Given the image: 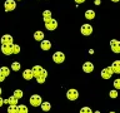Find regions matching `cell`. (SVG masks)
I'll return each instance as SVG.
<instances>
[{"instance_id": "obj_4", "label": "cell", "mask_w": 120, "mask_h": 113, "mask_svg": "<svg viewBox=\"0 0 120 113\" xmlns=\"http://www.w3.org/2000/svg\"><path fill=\"white\" fill-rule=\"evenodd\" d=\"M78 97H79V92H78L76 89L71 88V89H69L66 92V98L69 101H75V99H78Z\"/></svg>"}, {"instance_id": "obj_33", "label": "cell", "mask_w": 120, "mask_h": 113, "mask_svg": "<svg viewBox=\"0 0 120 113\" xmlns=\"http://www.w3.org/2000/svg\"><path fill=\"white\" fill-rule=\"evenodd\" d=\"M95 5H100V0H95Z\"/></svg>"}, {"instance_id": "obj_5", "label": "cell", "mask_w": 120, "mask_h": 113, "mask_svg": "<svg viewBox=\"0 0 120 113\" xmlns=\"http://www.w3.org/2000/svg\"><path fill=\"white\" fill-rule=\"evenodd\" d=\"M15 8H16L15 0H6V1L4 3V9H5V11H11V10H14Z\"/></svg>"}, {"instance_id": "obj_28", "label": "cell", "mask_w": 120, "mask_h": 113, "mask_svg": "<svg viewBox=\"0 0 120 113\" xmlns=\"http://www.w3.org/2000/svg\"><path fill=\"white\" fill-rule=\"evenodd\" d=\"M109 96H110L111 98H116V97H118V89L110 90V93H109Z\"/></svg>"}, {"instance_id": "obj_10", "label": "cell", "mask_w": 120, "mask_h": 113, "mask_svg": "<svg viewBox=\"0 0 120 113\" xmlns=\"http://www.w3.org/2000/svg\"><path fill=\"white\" fill-rule=\"evenodd\" d=\"M45 28H46L48 30H55L56 28H58V21H56L55 19H51L50 21L45 23Z\"/></svg>"}, {"instance_id": "obj_9", "label": "cell", "mask_w": 120, "mask_h": 113, "mask_svg": "<svg viewBox=\"0 0 120 113\" xmlns=\"http://www.w3.org/2000/svg\"><path fill=\"white\" fill-rule=\"evenodd\" d=\"M91 33H93V26L90 24L81 25V34H82V35H90Z\"/></svg>"}, {"instance_id": "obj_29", "label": "cell", "mask_w": 120, "mask_h": 113, "mask_svg": "<svg viewBox=\"0 0 120 113\" xmlns=\"http://www.w3.org/2000/svg\"><path fill=\"white\" fill-rule=\"evenodd\" d=\"M114 87H115V89H120V78L114 81Z\"/></svg>"}, {"instance_id": "obj_34", "label": "cell", "mask_w": 120, "mask_h": 113, "mask_svg": "<svg viewBox=\"0 0 120 113\" xmlns=\"http://www.w3.org/2000/svg\"><path fill=\"white\" fill-rule=\"evenodd\" d=\"M111 1H114V3H118V1H120V0H111Z\"/></svg>"}, {"instance_id": "obj_32", "label": "cell", "mask_w": 120, "mask_h": 113, "mask_svg": "<svg viewBox=\"0 0 120 113\" xmlns=\"http://www.w3.org/2000/svg\"><path fill=\"white\" fill-rule=\"evenodd\" d=\"M84 1H85V0H75V3H78V4H82Z\"/></svg>"}, {"instance_id": "obj_11", "label": "cell", "mask_w": 120, "mask_h": 113, "mask_svg": "<svg viewBox=\"0 0 120 113\" xmlns=\"http://www.w3.org/2000/svg\"><path fill=\"white\" fill-rule=\"evenodd\" d=\"M82 70L85 72V73H91L94 70V64L90 63V62H86L82 64Z\"/></svg>"}, {"instance_id": "obj_2", "label": "cell", "mask_w": 120, "mask_h": 113, "mask_svg": "<svg viewBox=\"0 0 120 113\" xmlns=\"http://www.w3.org/2000/svg\"><path fill=\"white\" fill-rule=\"evenodd\" d=\"M29 102H30V104H31L33 107H39V105H41V103H43L41 97L39 96V94H34V96H31Z\"/></svg>"}, {"instance_id": "obj_14", "label": "cell", "mask_w": 120, "mask_h": 113, "mask_svg": "<svg viewBox=\"0 0 120 113\" xmlns=\"http://www.w3.org/2000/svg\"><path fill=\"white\" fill-rule=\"evenodd\" d=\"M11 45H13V44H11ZM11 45H3V47H1V52L5 55L13 54V48H11Z\"/></svg>"}, {"instance_id": "obj_19", "label": "cell", "mask_w": 120, "mask_h": 113, "mask_svg": "<svg viewBox=\"0 0 120 113\" xmlns=\"http://www.w3.org/2000/svg\"><path fill=\"white\" fill-rule=\"evenodd\" d=\"M85 18L88 19V20L94 19V18H95V11H94V10H86L85 11Z\"/></svg>"}, {"instance_id": "obj_38", "label": "cell", "mask_w": 120, "mask_h": 113, "mask_svg": "<svg viewBox=\"0 0 120 113\" xmlns=\"http://www.w3.org/2000/svg\"><path fill=\"white\" fill-rule=\"evenodd\" d=\"M0 50H1V48H0Z\"/></svg>"}, {"instance_id": "obj_27", "label": "cell", "mask_w": 120, "mask_h": 113, "mask_svg": "<svg viewBox=\"0 0 120 113\" xmlns=\"http://www.w3.org/2000/svg\"><path fill=\"white\" fill-rule=\"evenodd\" d=\"M80 113H94V112L91 111V108H90V107H82L80 109Z\"/></svg>"}, {"instance_id": "obj_13", "label": "cell", "mask_w": 120, "mask_h": 113, "mask_svg": "<svg viewBox=\"0 0 120 113\" xmlns=\"http://www.w3.org/2000/svg\"><path fill=\"white\" fill-rule=\"evenodd\" d=\"M111 69H112V73L120 74V60H115L111 64Z\"/></svg>"}, {"instance_id": "obj_36", "label": "cell", "mask_w": 120, "mask_h": 113, "mask_svg": "<svg viewBox=\"0 0 120 113\" xmlns=\"http://www.w3.org/2000/svg\"><path fill=\"white\" fill-rule=\"evenodd\" d=\"M94 113H100V112H99V111H96V112H94Z\"/></svg>"}, {"instance_id": "obj_15", "label": "cell", "mask_w": 120, "mask_h": 113, "mask_svg": "<svg viewBox=\"0 0 120 113\" xmlns=\"http://www.w3.org/2000/svg\"><path fill=\"white\" fill-rule=\"evenodd\" d=\"M40 47H41V49L43 50H49V49L51 48V43H50V40H43L41 41V44H40Z\"/></svg>"}, {"instance_id": "obj_24", "label": "cell", "mask_w": 120, "mask_h": 113, "mask_svg": "<svg viewBox=\"0 0 120 113\" xmlns=\"http://www.w3.org/2000/svg\"><path fill=\"white\" fill-rule=\"evenodd\" d=\"M11 48H13V54H18V53H20V45L13 44V45H11Z\"/></svg>"}, {"instance_id": "obj_30", "label": "cell", "mask_w": 120, "mask_h": 113, "mask_svg": "<svg viewBox=\"0 0 120 113\" xmlns=\"http://www.w3.org/2000/svg\"><path fill=\"white\" fill-rule=\"evenodd\" d=\"M4 103H5V101H4V99H3V98H1V97H0V107H1V105H3Z\"/></svg>"}, {"instance_id": "obj_35", "label": "cell", "mask_w": 120, "mask_h": 113, "mask_svg": "<svg viewBox=\"0 0 120 113\" xmlns=\"http://www.w3.org/2000/svg\"><path fill=\"white\" fill-rule=\"evenodd\" d=\"M0 96H1V88H0Z\"/></svg>"}, {"instance_id": "obj_25", "label": "cell", "mask_w": 120, "mask_h": 113, "mask_svg": "<svg viewBox=\"0 0 120 113\" xmlns=\"http://www.w3.org/2000/svg\"><path fill=\"white\" fill-rule=\"evenodd\" d=\"M20 63H19V62H14L13 64H11V69H13V70H15V72H18L19 69H20Z\"/></svg>"}, {"instance_id": "obj_22", "label": "cell", "mask_w": 120, "mask_h": 113, "mask_svg": "<svg viewBox=\"0 0 120 113\" xmlns=\"http://www.w3.org/2000/svg\"><path fill=\"white\" fill-rule=\"evenodd\" d=\"M18 113H28V107L25 104L18 105Z\"/></svg>"}, {"instance_id": "obj_1", "label": "cell", "mask_w": 120, "mask_h": 113, "mask_svg": "<svg viewBox=\"0 0 120 113\" xmlns=\"http://www.w3.org/2000/svg\"><path fill=\"white\" fill-rule=\"evenodd\" d=\"M33 73H34V77L36 78V82L39 83H44L45 82V79H46L48 77V72L44 69L43 67H40V65H35L33 68Z\"/></svg>"}, {"instance_id": "obj_3", "label": "cell", "mask_w": 120, "mask_h": 113, "mask_svg": "<svg viewBox=\"0 0 120 113\" xmlns=\"http://www.w3.org/2000/svg\"><path fill=\"white\" fill-rule=\"evenodd\" d=\"M52 60H54L56 64L63 63L64 60H65V54L61 52H56V53H54V55H52Z\"/></svg>"}, {"instance_id": "obj_23", "label": "cell", "mask_w": 120, "mask_h": 113, "mask_svg": "<svg viewBox=\"0 0 120 113\" xmlns=\"http://www.w3.org/2000/svg\"><path fill=\"white\" fill-rule=\"evenodd\" d=\"M8 113H18V105H9Z\"/></svg>"}, {"instance_id": "obj_37", "label": "cell", "mask_w": 120, "mask_h": 113, "mask_svg": "<svg viewBox=\"0 0 120 113\" xmlns=\"http://www.w3.org/2000/svg\"><path fill=\"white\" fill-rule=\"evenodd\" d=\"M109 113H115V112H109Z\"/></svg>"}, {"instance_id": "obj_17", "label": "cell", "mask_w": 120, "mask_h": 113, "mask_svg": "<svg viewBox=\"0 0 120 113\" xmlns=\"http://www.w3.org/2000/svg\"><path fill=\"white\" fill-rule=\"evenodd\" d=\"M43 19H44V21L45 23H48V21H50L51 20V11L50 10H45L44 13H43Z\"/></svg>"}, {"instance_id": "obj_21", "label": "cell", "mask_w": 120, "mask_h": 113, "mask_svg": "<svg viewBox=\"0 0 120 113\" xmlns=\"http://www.w3.org/2000/svg\"><path fill=\"white\" fill-rule=\"evenodd\" d=\"M0 74H3L4 77H8L10 74V69L8 67H0Z\"/></svg>"}, {"instance_id": "obj_18", "label": "cell", "mask_w": 120, "mask_h": 113, "mask_svg": "<svg viewBox=\"0 0 120 113\" xmlns=\"http://www.w3.org/2000/svg\"><path fill=\"white\" fill-rule=\"evenodd\" d=\"M34 39L38 41H43L44 40V33L43 32H35L34 33Z\"/></svg>"}, {"instance_id": "obj_6", "label": "cell", "mask_w": 120, "mask_h": 113, "mask_svg": "<svg viewBox=\"0 0 120 113\" xmlns=\"http://www.w3.org/2000/svg\"><path fill=\"white\" fill-rule=\"evenodd\" d=\"M1 44H3V45H11V44H14L13 36L9 35V34L3 35V36H1Z\"/></svg>"}, {"instance_id": "obj_12", "label": "cell", "mask_w": 120, "mask_h": 113, "mask_svg": "<svg viewBox=\"0 0 120 113\" xmlns=\"http://www.w3.org/2000/svg\"><path fill=\"white\" fill-rule=\"evenodd\" d=\"M22 77H24V79H26V81H30L31 78H34L33 69H25L22 72Z\"/></svg>"}, {"instance_id": "obj_16", "label": "cell", "mask_w": 120, "mask_h": 113, "mask_svg": "<svg viewBox=\"0 0 120 113\" xmlns=\"http://www.w3.org/2000/svg\"><path fill=\"white\" fill-rule=\"evenodd\" d=\"M5 103H8L9 105H18V98L15 96L9 97L8 99H5Z\"/></svg>"}, {"instance_id": "obj_7", "label": "cell", "mask_w": 120, "mask_h": 113, "mask_svg": "<svg viewBox=\"0 0 120 113\" xmlns=\"http://www.w3.org/2000/svg\"><path fill=\"white\" fill-rule=\"evenodd\" d=\"M101 77H103L104 79H109V78H111V77H112V69H111V67H106V68H104V69L101 70Z\"/></svg>"}, {"instance_id": "obj_31", "label": "cell", "mask_w": 120, "mask_h": 113, "mask_svg": "<svg viewBox=\"0 0 120 113\" xmlns=\"http://www.w3.org/2000/svg\"><path fill=\"white\" fill-rule=\"evenodd\" d=\"M4 81H5V77L3 74H0V82H4Z\"/></svg>"}, {"instance_id": "obj_26", "label": "cell", "mask_w": 120, "mask_h": 113, "mask_svg": "<svg viewBox=\"0 0 120 113\" xmlns=\"http://www.w3.org/2000/svg\"><path fill=\"white\" fill-rule=\"evenodd\" d=\"M14 96L18 98V99H20V98H22V90H20V89H16L14 92Z\"/></svg>"}, {"instance_id": "obj_8", "label": "cell", "mask_w": 120, "mask_h": 113, "mask_svg": "<svg viewBox=\"0 0 120 113\" xmlns=\"http://www.w3.org/2000/svg\"><path fill=\"white\" fill-rule=\"evenodd\" d=\"M110 48L114 53H120V41L116 39H112L110 41Z\"/></svg>"}, {"instance_id": "obj_20", "label": "cell", "mask_w": 120, "mask_h": 113, "mask_svg": "<svg viewBox=\"0 0 120 113\" xmlns=\"http://www.w3.org/2000/svg\"><path fill=\"white\" fill-rule=\"evenodd\" d=\"M40 107H41V109H43L44 112H48V111H50V108H51V104L49 103V102H43Z\"/></svg>"}]
</instances>
